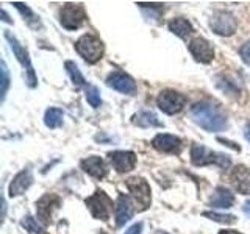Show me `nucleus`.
I'll return each instance as SVG.
<instances>
[{
	"label": "nucleus",
	"instance_id": "f257e3e1",
	"mask_svg": "<svg viewBox=\"0 0 250 234\" xmlns=\"http://www.w3.org/2000/svg\"><path fill=\"white\" fill-rule=\"evenodd\" d=\"M189 116L194 123L209 133H219L227 128V116L222 108L209 100H203L194 103L189 109Z\"/></svg>",
	"mask_w": 250,
	"mask_h": 234
},
{
	"label": "nucleus",
	"instance_id": "f03ea898",
	"mask_svg": "<svg viewBox=\"0 0 250 234\" xmlns=\"http://www.w3.org/2000/svg\"><path fill=\"white\" fill-rule=\"evenodd\" d=\"M191 162L195 167H203V166H219L221 169H229L230 167V158L224 153H217L207 148L202 144H192L191 145Z\"/></svg>",
	"mask_w": 250,
	"mask_h": 234
},
{
	"label": "nucleus",
	"instance_id": "7ed1b4c3",
	"mask_svg": "<svg viewBox=\"0 0 250 234\" xmlns=\"http://www.w3.org/2000/svg\"><path fill=\"white\" fill-rule=\"evenodd\" d=\"M75 50L88 64H96L102 59L105 52V45L100 41V38L94 35H83L75 42Z\"/></svg>",
	"mask_w": 250,
	"mask_h": 234
},
{
	"label": "nucleus",
	"instance_id": "20e7f679",
	"mask_svg": "<svg viewBox=\"0 0 250 234\" xmlns=\"http://www.w3.org/2000/svg\"><path fill=\"white\" fill-rule=\"evenodd\" d=\"M127 187L131 194V198H133V203H135L138 213H143V211L150 208L152 192H150V186H148V183L144 178H141V176L128 178Z\"/></svg>",
	"mask_w": 250,
	"mask_h": 234
},
{
	"label": "nucleus",
	"instance_id": "39448f33",
	"mask_svg": "<svg viewBox=\"0 0 250 234\" xmlns=\"http://www.w3.org/2000/svg\"><path fill=\"white\" fill-rule=\"evenodd\" d=\"M3 36H5L6 41L10 42V47H11L13 53L16 55V58H18V61L22 64V67L25 69V72H27V74H25L27 84L30 86V88H36V84H38V78H36V74H35L33 66H31V61H30V57H28L27 49H25V47H23V45L18 41V38H16L14 35H11V31L5 30Z\"/></svg>",
	"mask_w": 250,
	"mask_h": 234
},
{
	"label": "nucleus",
	"instance_id": "423d86ee",
	"mask_svg": "<svg viewBox=\"0 0 250 234\" xmlns=\"http://www.w3.org/2000/svg\"><path fill=\"white\" fill-rule=\"evenodd\" d=\"M88 20V14L82 3H64L60 10V23L69 31L78 30Z\"/></svg>",
	"mask_w": 250,
	"mask_h": 234
},
{
	"label": "nucleus",
	"instance_id": "0eeeda50",
	"mask_svg": "<svg viewBox=\"0 0 250 234\" xmlns=\"http://www.w3.org/2000/svg\"><path fill=\"white\" fill-rule=\"evenodd\" d=\"M84 203H86V206H88L89 213H91V215L94 218H97V220H102V222H108L109 220V217H111V213H113L114 203L104 191L97 189L91 195V197L86 198Z\"/></svg>",
	"mask_w": 250,
	"mask_h": 234
},
{
	"label": "nucleus",
	"instance_id": "6e6552de",
	"mask_svg": "<svg viewBox=\"0 0 250 234\" xmlns=\"http://www.w3.org/2000/svg\"><path fill=\"white\" fill-rule=\"evenodd\" d=\"M156 105L164 114L174 116L178 114L186 106V97L174 89H164L156 97Z\"/></svg>",
	"mask_w": 250,
	"mask_h": 234
},
{
	"label": "nucleus",
	"instance_id": "1a4fd4ad",
	"mask_svg": "<svg viewBox=\"0 0 250 234\" xmlns=\"http://www.w3.org/2000/svg\"><path fill=\"white\" fill-rule=\"evenodd\" d=\"M209 27L219 36H231L238 28V20L230 11H216L211 16Z\"/></svg>",
	"mask_w": 250,
	"mask_h": 234
},
{
	"label": "nucleus",
	"instance_id": "9d476101",
	"mask_svg": "<svg viewBox=\"0 0 250 234\" xmlns=\"http://www.w3.org/2000/svg\"><path fill=\"white\" fill-rule=\"evenodd\" d=\"M61 206V198L55 194H44L36 201V217L44 226L52 223L53 213Z\"/></svg>",
	"mask_w": 250,
	"mask_h": 234
},
{
	"label": "nucleus",
	"instance_id": "9b49d317",
	"mask_svg": "<svg viewBox=\"0 0 250 234\" xmlns=\"http://www.w3.org/2000/svg\"><path fill=\"white\" fill-rule=\"evenodd\" d=\"M191 55L194 57L195 61L202 62V64H209L214 58V49L211 45L209 41H207L205 38H195L188 45Z\"/></svg>",
	"mask_w": 250,
	"mask_h": 234
},
{
	"label": "nucleus",
	"instance_id": "f8f14e48",
	"mask_svg": "<svg viewBox=\"0 0 250 234\" xmlns=\"http://www.w3.org/2000/svg\"><path fill=\"white\" fill-rule=\"evenodd\" d=\"M152 145L155 150H158L161 153H170V155H180L183 148V140L178 136L174 135H166V133H161V135H156L152 140Z\"/></svg>",
	"mask_w": 250,
	"mask_h": 234
},
{
	"label": "nucleus",
	"instance_id": "ddd939ff",
	"mask_svg": "<svg viewBox=\"0 0 250 234\" xmlns=\"http://www.w3.org/2000/svg\"><path fill=\"white\" fill-rule=\"evenodd\" d=\"M136 211V206L133 205L131 198L125 194H119L116 203H114V218H116V226H124L130 218L133 217Z\"/></svg>",
	"mask_w": 250,
	"mask_h": 234
},
{
	"label": "nucleus",
	"instance_id": "4468645a",
	"mask_svg": "<svg viewBox=\"0 0 250 234\" xmlns=\"http://www.w3.org/2000/svg\"><path fill=\"white\" fill-rule=\"evenodd\" d=\"M108 159L111 162L116 172L119 174H125L135 169L136 166V155L133 152H125V150H116L108 153Z\"/></svg>",
	"mask_w": 250,
	"mask_h": 234
},
{
	"label": "nucleus",
	"instance_id": "2eb2a0df",
	"mask_svg": "<svg viewBox=\"0 0 250 234\" xmlns=\"http://www.w3.org/2000/svg\"><path fill=\"white\" fill-rule=\"evenodd\" d=\"M106 86L113 88L117 92L122 94H128V96H133L136 92V83L135 80L124 72H113L109 74L106 78Z\"/></svg>",
	"mask_w": 250,
	"mask_h": 234
},
{
	"label": "nucleus",
	"instance_id": "dca6fc26",
	"mask_svg": "<svg viewBox=\"0 0 250 234\" xmlns=\"http://www.w3.org/2000/svg\"><path fill=\"white\" fill-rule=\"evenodd\" d=\"M230 183L238 194L250 195V169L244 164L236 166L230 174Z\"/></svg>",
	"mask_w": 250,
	"mask_h": 234
},
{
	"label": "nucleus",
	"instance_id": "f3484780",
	"mask_svg": "<svg viewBox=\"0 0 250 234\" xmlns=\"http://www.w3.org/2000/svg\"><path fill=\"white\" fill-rule=\"evenodd\" d=\"M80 167L83 169V172H86V174L96 179H104L108 174L106 164L100 156H89V158L82 159Z\"/></svg>",
	"mask_w": 250,
	"mask_h": 234
},
{
	"label": "nucleus",
	"instance_id": "a211bd4d",
	"mask_svg": "<svg viewBox=\"0 0 250 234\" xmlns=\"http://www.w3.org/2000/svg\"><path fill=\"white\" fill-rule=\"evenodd\" d=\"M31 183H33V174L30 169H23L13 178L10 187H8V194H10V197L22 195L31 186Z\"/></svg>",
	"mask_w": 250,
	"mask_h": 234
},
{
	"label": "nucleus",
	"instance_id": "6ab92c4d",
	"mask_svg": "<svg viewBox=\"0 0 250 234\" xmlns=\"http://www.w3.org/2000/svg\"><path fill=\"white\" fill-rule=\"evenodd\" d=\"M233 205H234V195L227 189V187H222V186L216 187L209 198V206L219 208V209H229Z\"/></svg>",
	"mask_w": 250,
	"mask_h": 234
},
{
	"label": "nucleus",
	"instance_id": "aec40b11",
	"mask_svg": "<svg viewBox=\"0 0 250 234\" xmlns=\"http://www.w3.org/2000/svg\"><path fill=\"white\" fill-rule=\"evenodd\" d=\"M167 27H169V30L172 31V33L177 35L178 38H182V39H186L194 31L191 22L188 20V19H185V18H175V19H172L169 22Z\"/></svg>",
	"mask_w": 250,
	"mask_h": 234
},
{
	"label": "nucleus",
	"instance_id": "412c9836",
	"mask_svg": "<svg viewBox=\"0 0 250 234\" xmlns=\"http://www.w3.org/2000/svg\"><path fill=\"white\" fill-rule=\"evenodd\" d=\"M133 123L138 125L141 128H155V127H163V123L152 111H141L135 117H133Z\"/></svg>",
	"mask_w": 250,
	"mask_h": 234
},
{
	"label": "nucleus",
	"instance_id": "4be33fe9",
	"mask_svg": "<svg viewBox=\"0 0 250 234\" xmlns=\"http://www.w3.org/2000/svg\"><path fill=\"white\" fill-rule=\"evenodd\" d=\"M13 6H16V10H18V11L22 14V18H23V20H25V22L28 23V27L35 28V30H38V28H41V27H42V25H41V20H39L38 16L30 10V6H28V5L22 3V2H13Z\"/></svg>",
	"mask_w": 250,
	"mask_h": 234
},
{
	"label": "nucleus",
	"instance_id": "5701e85b",
	"mask_svg": "<svg viewBox=\"0 0 250 234\" xmlns=\"http://www.w3.org/2000/svg\"><path fill=\"white\" fill-rule=\"evenodd\" d=\"M62 117H64V113L60 108H49L44 114V123L47 128L55 130L62 125Z\"/></svg>",
	"mask_w": 250,
	"mask_h": 234
},
{
	"label": "nucleus",
	"instance_id": "b1692460",
	"mask_svg": "<svg viewBox=\"0 0 250 234\" xmlns=\"http://www.w3.org/2000/svg\"><path fill=\"white\" fill-rule=\"evenodd\" d=\"M216 86L225 94H229V96H234V97L239 96V84L234 80H230V78L225 75L216 77Z\"/></svg>",
	"mask_w": 250,
	"mask_h": 234
},
{
	"label": "nucleus",
	"instance_id": "393cba45",
	"mask_svg": "<svg viewBox=\"0 0 250 234\" xmlns=\"http://www.w3.org/2000/svg\"><path fill=\"white\" fill-rule=\"evenodd\" d=\"M64 67L67 70L70 80H72V83L77 86V88H80V86H84V77H83V74L80 72V69H78V66L75 64L74 61H66L64 62Z\"/></svg>",
	"mask_w": 250,
	"mask_h": 234
},
{
	"label": "nucleus",
	"instance_id": "a878e982",
	"mask_svg": "<svg viewBox=\"0 0 250 234\" xmlns=\"http://www.w3.org/2000/svg\"><path fill=\"white\" fill-rule=\"evenodd\" d=\"M84 97H86V101H88L92 108H99L102 105V97H100V91L97 86H94V84L86 86Z\"/></svg>",
	"mask_w": 250,
	"mask_h": 234
},
{
	"label": "nucleus",
	"instance_id": "bb28decb",
	"mask_svg": "<svg viewBox=\"0 0 250 234\" xmlns=\"http://www.w3.org/2000/svg\"><path fill=\"white\" fill-rule=\"evenodd\" d=\"M202 215L211 218L213 222L224 223V225H233V223H236V220H238L236 215H233V214H219V213H214V211H205Z\"/></svg>",
	"mask_w": 250,
	"mask_h": 234
},
{
	"label": "nucleus",
	"instance_id": "cd10ccee",
	"mask_svg": "<svg viewBox=\"0 0 250 234\" xmlns=\"http://www.w3.org/2000/svg\"><path fill=\"white\" fill-rule=\"evenodd\" d=\"M21 225L23 226L25 230H28V231H31V233H36V234H39V233H42V226L39 225L33 217L31 215H27V217H23V220L21 222Z\"/></svg>",
	"mask_w": 250,
	"mask_h": 234
},
{
	"label": "nucleus",
	"instance_id": "c85d7f7f",
	"mask_svg": "<svg viewBox=\"0 0 250 234\" xmlns=\"http://www.w3.org/2000/svg\"><path fill=\"white\" fill-rule=\"evenodd\" d=\"M8 86H10V75H8V69L5 61H2V100H5Z\"/></svg>",
	"mask_w": 250,
	"mask_h": 234
},
{
	"label": "nucleus",
	"instance_id": "c756f323",
	"mask_svg": "<svg viewBox=\"0 0 250 234\" xmlns=\"http://www.w3.org/2000/svg\"><path fill=\"white\" fill-rule=\"evenodd\" d=\"M239 57H241V59L244 61L247 66H250V41H247L246 44H242V45H241V49H239Z\"/></svg>",
	"mask_w": 250,
	"mask_h": 234
},
{
	"label": "nucleus",
	"instance_id": "7c9ffc66",
	"mask_svg": "<svg viewBox=\"0 0 250 234\" xmlns=\"http://www.w3.org/2000/svg\"><path fill=\"white\" fill-rule=\"evenodd\" d=\"M143 222H138V223H135V225H131L130 228L125 231L124 234H141L143 233Z\"/></svg>",
	"mask_w": 250,
	"mask_h": 234
},
{
	"label": "nucleus",
	"instance_id": "2f4dec72",
	"mask_svg": "<svg viewBox=\"0 0 250 234\" xmlns=\"http://www.w3.org/2000/svg\"><path fill=\"white\" fill-rule=\"evenodd\" d=\"M242 211H244V214H246L247 217H250V201L244 203V206H242Z\"/></svg>",
	"mask_w": 250,
	"mask_h": 234
},
{
	"label": "nucleus",
	"instance_id": "473e14b6",
	"mask_svg": "<svg viewBox=\"0 0 250 234\" xmlns=\"http://www.w3.org/2000/svg\"><path fill=\"white\" fill-rule=\"evenodd\" d=\"M219 234H242L239 231H234V230H222Z\"/></svg>",
	"mask_w": 250,
	"mask_h": 234
},
{
	"label": "nucleus",
	"instance_id": "72a5a7b5",
	"mask_svg": "<svg viewBox=\"0 0 250 234\" xmlns=\"http://www.w3.org/2000/svg\"><path fill=\"white\" fill-rule=\"evenodd\" d=\"M244 136H246V139L250 142V123L246 127V130H244Z\"/></svg>",
	"mask_w": 250,
	"mask_h": 234
},
{
	"label": "nucleus",
	"instance_id": "f704fd0d",
	"mask_svg": "<svg viewBox=\"0 0 250 234\" xmlns=\"http://www.w3.org/2000/svg\"><path fill=\"white\" fill-rule=\"evenodd\" d=\"M158 234H167V233H158Z\"/></svg>",
	"mask_w": 250,
	"mask_h": 234
}]
</instances>
